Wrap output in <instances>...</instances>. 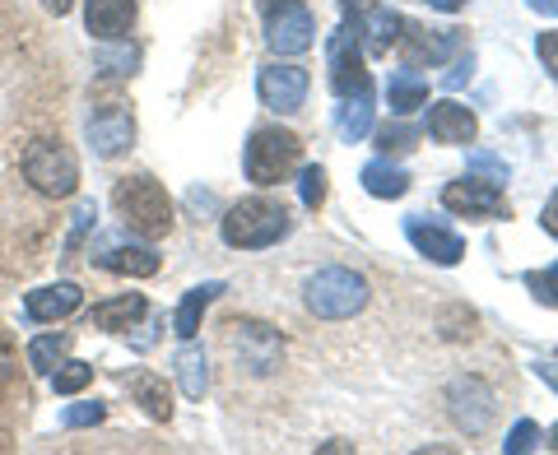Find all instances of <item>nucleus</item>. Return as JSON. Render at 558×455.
<instances>
[{
    "instance_id": "1",
    "label": "nucleus",
    "mask_w": 558,
    "mask_h": 455,
    "mask_svg": "<svg viewBox=\"0 0 558 455\" xmlns=\"http://www.w3.org/2000/svg\"><path fill=\"white\" fill-rule=\"evenodd\" d=\"M112 205H117L121 223L145 242H159L172 233V200L154 177H121L112 190Z\"/></svg>"
},
{
    "instance_id": "2",
    "label": "nucleus",
    "mask_w": 558,
    "mask_h": 455,
    "mask_svg": "<svg viewBox=\"0 0 558 455\" xmlns=\"http://www.w3.org/2000/svg\"><path fill=\"white\" fill-rule=\"evenodd\" d=\"M289 209L284 200H270V196H252V200H238L229 214H223V242L238 251H260V247H275L279 237L289 233Z\"/></svg>"
},
{
    "instance_id": "3",
    "label": "nucleus",
    "mask_w": 558,
    "mask_h": 455,
    "mask_svg": "<svg viewBox=\"0 0 558 455\" xmlns=\"http://www.w3.org/2000/svg\"><path fill=\"white\" fill-rule=\"evenodd\" d=\"M24 182L47 200L75 196L80 163H75V153H70V145H61V139H51V135L33 139V145L24 149Z\"/></svg>"
},
{
    "instance_id": "4",
    "label": "nucleus",
    "mask_w": 558,
    "mask_h": 455,
    "mask_svg": "<svg viewBox=\"0 0 558 455\" xmlns=\"http://www.w3.org/2000/svg\"><path fill=\"white\" fill-rule=\"evenodd\" d=\"M363 307H368V279L363 274L330 266L307 279V311H317L322 321H349Z\"/></svg>"
},
{
    "instance_id": "5",
    "label": "nucleus",
    "mask_w": 558,
    "mask_h": 455,
    "mask_svg": "<svg viewBox=\"0 0 558 455\" xmlns=\"http://www.w3.org/2000/svg\"><path fill=\"white\" fill-rule=\"evenodd\" d=\"M299 135L293 131H279V126H266V131H256L252 135V145H247V177L256 186H279V182H289V172L299 168Z\"/></svg>"
},
{
    "instance_id": "6",
    "label": "nucleus",
    "mask_w": 558,
    "mask_h": 455,
    "mask_svg": "<svg viewBox=\"0 0 558 455\" xmlns=\"http://www.w3.org/2000/svg\"><path fill=\"white\" fill-rule=\"evenodd\" d=\"M326 57H330V89H336L340 98H354V94H363V89H373L368 70H363V42H359L354 28L330 33Z\"/></svg>"
},
{
    "instance_id": "7",
    "label": "nucleus",
    "mask_w": 558,
    "mask_h": 455,
    "mask_svg": "<svg viewBox=\"0 0 558 455\" xmlns=\"http://www.w3.org/2000/svg\"><path fill=\"white\" fill-rule=\"evenodd\" d=\"M266 42L270 51H279V57H303V51L312 47V33H317V20H312V10L303 5V0H284L279 10L266 14Z\"/></svg>"
},
{
    "instance_id": "8",
    "label": "nucleus",
    "mask_w": 558,
    "mask_h": 455,
    "mask_svg": "<svg viewBox=\"0 0 558 455\" xmlns=\"http://www.w3.org/2000/svg\"><path fill=\"white\" fill-rule=\"evenodd\" d=\"M447 405H451V418H457L470 436H480L488 423H494V414H498V399H494V391H488V381H480V377L451 381Z\"/></svg>"
},
{
    "instance_id": "9",
    "label": "nucleus",
    "mask_w": 558,
    "mask_h": 455,
    "mask_svg": "<svg viewBox=\"0 0 558 455\" xmlns=\"http://www.w3.org/2000/svg\"><path fill=\"white\" fill-rule=\"evenodd\" d=\"M442 205L451 209V214H461V219H498V214H508V200H502L498 182H484V177L447 182Z\"/></svg>"
},
{
    "instance_id": "10",
    "label": "nucleus",
    "mask_w": 558,
    "mask_h": 455,
    "mask_svg": "<svg viewBox=\"0 0 558 455\" xmlns=\"http://www.w3.org/2000/svg\"><path fill=\"white\" fill-rule=\"evenodd\" d=\"M307 89H312V79L303 65H266L256 75V94L270 112H299L307 102Z\"/></svg>"
},
{
    "instance_id": "11",
    "label": "nucleus",
    "mask_w": 558,
    "mask_h": 455,
    "mask_svg": "<svg viewBox=\"0 0 558 455\" xmlns=\"http://www.w3.org/2000/svg\"><path fill=\"white\" fill-rule=\"evenodd\" d=\"M89 145L98 159H117V153H126L135 145V116L131 108H121V102H112V108H98L89 116Z\"/></svg>"
},
{
    "instance_id": "12",
    "label": "nucleus",
    "mask_w": 558,
    "mask_h": 455,
    "mask_svg": "<svg viewBox=\"0 0 558 455\" xmlns=\"http://www.w3.org/2000/svg\"><path fill=\"white\" fill-rule=\"evenodd\" d=\"M233 348H238L242 362H247L256 377L275 372V367H279V354H284L279 335H275L270 325H260V321H238V325H233Z\"/></svg>"
},
{
    "instance_id": "13",
    "label": "nucleus",
    "mask_w": 558,
    "mask_h": 455,
    "mask_svg": "<svg viewBox=\"0 0 558 455\" xmlns=\"http://www.w3.org/2000/svg\"><path fill=\"white\" fill-rule=\"evenodd\" d=\"M405 237L414 242L418 256L438 260V266H457V260L465 256V242L451 233L447 223H428L424 214H410V219H405Z\"/></svg>"
},
{
    "instance_id": "14",
    "label": "nucleus",
    "mask_w": 558,
    "mask_h": 455,
    "mask_svg": "<svg viewBox=\"0 0 558 455\" xmlns=\"http://www.w3.org/2000/svg\"><path fill=\"white\" fill-rule=\"evenodd\" d=\"M400 47H405V61H410V65H418V61L438 65V61H447L451 51L461 47V28H424V24H405V28H400Z\"/></svg>"
},
{
    "instance_id": "15",
    "label": "nucleus",
    "mask_w": 558,
    "mask_h": 455,
    "mask_svg": "<svg viewBox=\"0 0 558 455\" xmlns=\"http://www.w3.org/2000/svg\"><path fill=\"white\" fill-rule=\"evenodd\" d=\"M135 24V0H84V28L102 42L126 38Z\"/></svg>"
},
{
    "instance_id": "16",
    "label": "nucleus",
    "mask_w": 558,
    "mask_h": 455,
    "mask_svg": "<svg viewBox=\"0 0 558 455\" xmlns=\"http://www.w3.org/2000/svg\"><path fill=\"white\" fill-rule=\"evenodd\" d=\"M480 131V121L470 108H461V102H433L428 108V135L438 139V145H470Z\"/></svg>"
},
{
    "instance_id": "17",
    "label": "nucleus",
    "mask_w": 558,
    "mask_h": 455,
    "mask_svg": "<svg viewBox=\"0 0 558 455\" xmlns=\"http://www.w3.org/2000/svg\"><path fill=\"white\" fill-rule=\"evenodd\" d=\"M80 303H84V293L75 284H47L24 297V311H28V321L51 325V321H65L70 311H80Z\"/></svg>"
},
{
    "instance_id": "18",
    "label": "nucleus",
    "mask_w": 558,
    "mask_h": 455,
    "mask_svg": "<svg viewBox=\"0 0 558 455\" xmlns=\"http://www.w3.org/2000/svg\"><path fill=\"white\" fill-rule=\"evenodd\" d=\"M400 28H405V20H400L396 10H377V5H368L354 20L359 42H363V51H373V57H387V51L400 42Z\"/></svg>"
},
{
    "instance_id": "19",
    "label": "nucleus",
    "mask_w": 558,
    "mask_h": 455,
    "mask_svg": "<svg viewBox=\"0 0 558 455\" xmlns=\"http://www.w3.org/2000/svg\"><path fill=\"white\" fill-rule=\"evenodd\" d=\"M126 391H131L135 405L154 418V423H168L172 418V391H168V381L159 372H145V367H140V372L126 377Z\"/></svg>"
},
{
    "instance_id": "20",
    "label": "nucleus",
    "mask_w": 558,
    "mask_h": 455,
    "mask_svg": "<svg viewBox=\"0 0 558 455\" xmlns=\"http://www.w3.org/2000/svg\"><path fill=\"white\" fill-rule=\"evenodd\" d=\"M387 102L396 116H410L428 102V79L418 75V70H396V75L387 79Z\"/></svg>"
},
{
    "instance_id": "21",
    "label": "nucleus",
    "mask_w": 558,
    "mask_h": 455,
    "mask_svg": "<svg viewBox=\"0 0 558 455\" xmlns=\"http://www.w3.org/2000/svg\"><path fill=\"white\" fill-rule=\"evenodd\" d=\"M102 270L112 274H131V279H149L159 274V256H154V247H108L102 256H94Z\"/></svg>"
},
{
    "instance_id": "22",
    "label": "nucleus",
    "mask_w": 558,
    "mask_h": 455,
    "mask_svg": "<svg viewBox=\"0 0 558 455\" xmlns=\"http://www.w3.org/2000/svg\"><path fill=\"white\" fill-rule=\"evenodd\" d=\"M140 317H145V297L140 293H121V297H108V303H98L89 311V321L98 330H131Z\"/></svg>"
},
{
    "instance_id": "23",
    "label": "nucleus",
    "mask_w": 558,
    "mask_h": 455,
    "mask_svg": "<svg viewBox=\"0 0 558 455\" xmlns=\"http://www.w3.org/2000/svg\"><path fill=\"white\" fill-rule=\"evenodd\" d=\"M363 190H368V196H377V200H400V196L410 190V172L396 168V163H387V159H377V163L363 168Z\"/></svg>"
},
{
    "instance_id": "24",
    "label": "nucleus",
    "mask_w": 558,
    "mask_h": 455,
    "mask_svg": "<svg viewBox=\"0 0 558 455\" xmlns=\"http://www.w3.org/2000/svg\"><path fill=\"white\" fill-rule=\"evenodd\" d=\"M172 367H178L182 395H186V399H205V391H209V362H205V348H196V344L178 348Z\"/></svg>"
},
{
    "instance_id": "25",
    "label": "nucleus",
    "mask_w": 558,
    "mask_h": 455,
    "mask_svg": "<svg viewBox=\"0 0 558 455\" xmlns=\"http://www.w3.org/2000/svg\"><path fill=\"white\" fill-rule=\"evenodd\" d=\"M223 293V284H201V288H191L182 297V307H178V317H172V330H178L182 340H191L201 330V317H205V307L215 303V297Z\"/></svg>"
},
{
    "instance_id": "26",
    "label": "nucleus",
    "mask_w": 558,
    "mask_h": 455,
    "mask_svg": "<svg viewBox=\"0 0 558 455\" xmlns=\"http://www.w3.org/2000/svg\"><path fill=\"white\" fill-rule=\"evenodd\" d=\"M373 131V89H363L354 98H344V112H340V135L344 139H363Z\"/></svg>"
},
{
    "instance_id": "27",
    "label": "nucleus",
    "mask_w": 558,
    "mask_h": 455,
    "mask_svg": "<svg viewBox=\"0 0 558 455\" xmlns=\"http://www.w3.org/2000/svg\"><path fill=\"white\" fill-rule=\"evenodd\" d=\"M65 348H70L65 335H38V340L28 344V367H33V372H47L51 377V367L65 358Z\"/></svg>"
},
{
    "instance_id": "28",
    "label": "nucleus",
    "mask_w": 558,
    "mask_h": 455,
    "mask_svg": "<svg viewBox=\"0 0 558 455\" xmlns=\"http://www.w3.org/2000/svg\"><path fill=\"white\" fill-rule=\"evenodd\" d=\"M94 381V367L89 362H57L51 367V386H57V395H80L84 386Z\"/></svg>"
},
{
    "instance_id": "29",
    "label": "nucleus",
    "mask_w": 558,
    "mask_h": 455,
    "mask_svg": "<svg viewBox=\"0 0 558 455\" xmlns=\"http://www.w3.org/2000/svg\"><path fill=\"white\" fill-rule=\"evenodd\" d=\"M526 288L539 297V303L558 307V266H549V270H531V274H526Z\"/></svg>"
},
{
    "instance_id": "30",
    "label": "nucleus",
    "mask_w": 558,
    "mask_h": 455,
    "mask_svg": "<svg viewBox=\"0 0 558 455\" xmlns=\"http://www.w3.org/2000/svg\"><path fill=\"white\" fill-rule=\"evenodd\" d=\"M377 149L381 153H405V149H414V131L400 126V121H396V126H381L377 131Z\"/></svg>"
},
{
    "instance_id": "31",
    "label": "nucleus",
    "mask_w": 558,
    "mask_h": 455,
    "mask_svg": "<svg viewBox=\"0 0 558 455\" xmlns=\"http://www.w3.org/2000/svg\"><path fill=\"white\" fill-rule=\"evenodd\" d=\"M299 190H303V205L307 209H322V200H326V168H303Z\"/></svg>"
},
{
    "instance_id": "32",
    "label": "nucleus",
    "mask_w": 558,
    "mask_h": 455,
    "mask_svg": "<svg viewBox=\"0 0 558 455\" xmlns=\"http://www.w3.org/2000/svg\"><path fill=\"white\" fill-rule=\"evenodd\" d=\"M102 414H108V409H102L98 399H94V405L84 399V405H70V409L61 414V423H65V428H94V423H102Z\"/></svg>"
},
{
    "instance_id": "33",
    "label": "nucleus",
    "mask_w": 558,
    "mask_h": 455,
    "mask_svg": "<svg viewBox=\"0 0 558 455\" xmlns=\"http://www.w3.org/2000/svg\"><path fill=\"white\" fill-rule=\"evenodd\" d=\"M470 168L484 172V182H508V163L494 159V153H484V149L470 153Z\"/></svg>"
},
{
    "instance_id": "34",
    "label": "nucleus",
    "mask_w": 558,
    "mask_h": 455,
    "mask_svg": "<svg viewBox=\"0 0 558 455\" xmlns=\"http://www.w3.org/2000/svg\"><path fill=\"white\" fill-rule=\"evenodd\" d=\"M94 219H98V209H94V200H84L80 209H75V228H70V237H65V251H75L80 247V237L94 228Z\"/></svg>"
},
{
    "instance_id": "35",
    "label": "nucleus",
    "mask_w": 558,
    "mask_h": 455,
    "mask_svg": "<svg viewBox=\"0 0 558 455\" xmlns=\"http://www.w3.org/2000/svg\"><path fill=\"white\" fill-rule=\"evenodd\" d=\"M535 446H539V428L531 423V418H521V423L512 428V436H508V451L521 455V451H535Z\"/></svg>"
},
{
    "instance_id": "36",
    "label": "nucleus",
    "mask_w": 558,
    "mask_h": 455,
    "mask_svg": "<svg viewBox=\"0 0 558 455\" xmlns=\"http://www.w3.org/2000/svg\"><path fill=\"white\" fill-rule=\"evenodd\" d=\"M535 51H539V61H545V70L554 75V84H558V28H554V33H539Z\"/></svg>"
},
{
    "instance_id": "37",
    "label": "nucleus",
    "mask_w": 558,
    "mask_h": 455,
    "mask_svg": "<svg viewBox=\"0 0 558 455\" xmlns=\"http://www.w3.org/2000/svg\"><path fill=\"white\" fill-rule=\"evenodd\" d=\"M10 377H14V344L5 330H0V381H10Z\"/></svg>"
},
{
    "instance_id": "38",
    "label": "nucleus",
    "mask_w": 558,
    "mask_h": 455,
    "mask_svg": "<svg viewBox=\"0 0 558 455\" xmlns=\"http://www.w3.org/2000/svg\"><path fill=\"white\" fill-rule=\"evenodd\" d=\"M470 65H475V61H470V57H461L457 65H451V75H447V89H461V84L470 79Z\"/></svg>"
},
{
    "instance_id": "39",
    "label": "nucleus",
    "mask_w": 558,
    "mask_h": 455,
    "mask_svg": "<svg viewBox=\"0 0 558 455\" xmlns=\"http://www.w3.org/2000/svg\"><path fill=\"white\" fill-rule=\"evenodd\" d=\"M539 223H545V233L558 237V190H554V200L545 205V214H539Z\"/></svg>"
},
{
    "instance_id": "40",
    "label": "nucleus",
    "mask_w": 558,
    "mask_h": 455,
    "mask_svg": "<svg viewBox=\"0 0 558 455\" xmlns=\"http://www.w3.org/2000/svg\"><path fill=\"white\" fill-rule=\"evenodd\" d=\"M368 5H373V0H340V10L349 14V20H359V14L368 10Z\"/></svg>"
},
{
    "instance_id": "41",
    "label": "nucleus",
    "mask_w": 558,
    "mask_h": 455,
    "mask_svg": "<svg viewBox=\"0 0 558 455\" xmlns=\"http://www.w3.org/2000/svg\"><path fill=\"white\" fill-rule=\"evenodd\" d=\"M70 5H75V0H43V10L57 14V20H61V14H70Z\"/></svg>"
},
{
    "instance_id": "42",
    "label": "nucleus",
    "mask_w": 558,
    "mask_h": 455,
    "mask_svg": "<svg viewBox=\"0 0 558 455\" xmlns=\"http://www.w3.org/2000/svg\"><path fill=\"white\" fill-rule=\"evenodd\" d=\"M535 372H539V377H545V381H549V386L558 391V362H539V367H535Z\"/></svg>"
},
{
    "instance_id": "43",
    "label": "nucleus",
    "mask_w": 558,
    "mask_h": 455,
    "mask_svg": "<svg viewBox=\"0 0 558 455\" xmlns=\"http://www.w3.org/2000/svg\"><path fill=\"white\" fill-rule=\"evenodd\" d=\"M428 5H433V10H442V14H451V10H461L465 0H428Z\"/></svg>"
},
{
    "instance_id": "44",
    "label": "nucleus",
    "mask_w": 558,
    "mask_h": 455,
    "mask_svg": "<svg viewBox=\"0 0 558 455\" xmlns=\"http://www.w3.org/2000/svg\"><path fill=\"white\" fill-rule=\"evenodd\" d=\"M531 10H539V14H558V0H531Z\"/></svg>"
},
{
    "instance_id": "45",
    "label": "nucleus",
    "mask_w": 558,
    "mask_h": 455,
    "mask_svg": "<svg viewBox=\"0 0 558 455\" xmlns=\"http://www.w3.org/2000/svg\"><path fill=\"white\" fill-rule=\"evenodd\" d=\"M256 5H260V14H270V10H279V5H284V0H256Z\"/></svg>"
},
{
    "instance_id": "46",
    "label": "nucleus",
    "mask_w": 558,
    "mask_h": 455,
    "mask_svg": "<svg viewBox=\"0 0 558 455\" xmlns=\"http://www.w3.org/2000/svg\"><path fill=\"white\" fill-rule=\"evenodd\" d=\"M549 446H554V451H558V428H554V432H549Z\"/></svg>"
}]
</instances>
